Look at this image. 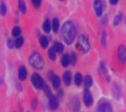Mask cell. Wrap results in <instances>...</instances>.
<instances>
[{
	"label": "cell",
	"mask_w": 126,
	"mask_h": 112,
	"mask_svg": "<svg viewBox=\"0 0 126 112\" xmlns=\"http://www.w3.org/2000/svg\"><path fill=\"white\" fill-rule=\"evenodd\" d=\"M61 34L63 40L67 45H71L74 42L75 35H76V30H75L74 24L68 21L64 23L61 29Z\"/></svg>",
	"instance_id": "cell-1"
},
{
	"label": "cell",
	"mask_w": 126,
	"mask_h": 112,
	"mask_svg": "<svg viewBox=\"0 0 126 112\" xmlns=\"http://www.w3.org/2000/svg\"><path fill=\"white\" fill-rule=\"evenodd\" d=\"M29 63L34 68L40 70L44 66V61L42 56L39 53L32 54L29 58Z\"/></svg>",
	"instance_id": "cell-2"
},
{
	"label": "cell",
	"mask_w": 126,
	"mask_h": 112,
	"mask_svg": "<svg viewBox=\"0 0 126 112\" xmlns=\"http://www.w3.org/2000/svg\"><path fill=\"white\" fill-rule=\"evenodd\" d=\"M77 46L79 48V50L81 52H82L83 53H86L87 52H89L90 48V45H89V40L87 39V38L85 35H81L79 37Z\"/></svg>",
	"instance_id": "cell-3"
},
{
	"label": "cell",
	"mask_w": 126,
	"mask_h": 112,
	"mask_svg": "<svg viewBox=\"0 0 126 112\" xmlns=\"http://www.w3.org/2000/svg\"><path fill=\"white\" fill-rule=\"evenodd\" d=\"M32 83L33 86L37 89H41L44 87V82L42 78L39 75V74L34 73L31 78Z\"/></svg>",
	"instance_id": "cell-4"
},
{
	"label": "cell",
	"mask_w": 126,
	"mask_h": 112,
	"mask_svg": "<svg viewBox=\"0 0 126 112\" xmlns=\"http://www.w3.org/2000/svg\"><path fill=\"white\" fill-rule=\"evenodd\" d=\"M94 9L97 16H102L104 9V2L102 0H94Z\"/></svg>",
	"instance_id": "cell-5"
},
{
	"label": "cell",
	"mask_w": 126,
	"mask_h": 112,
	"mask_svg": "<svg viewBox=\"0 0 126 112\" xmlns=\"http://www.w3.org/2000/svg\"><path fill=\"white\" fill-rule=\"evenodd\" d=\"M118 58L122 64L125 63L126 61V48L124 45H120L118 48Z\"/></svg>",
	"instance_id": "cell-6"
},
{
	"label": "cell",
	"mask_w": 126,
	"mask_h": 112,
	"mask_svg": "<svg viewBox=\"0 0 126 112\" xmlns=\"http://www.w3.org/2000/svg\"><path fill=\"white\" fill-rule=\"evenodd\" d=\"M83 101L87 107H90L93 103V97L89 89H85V91H84Z\"/></svg>",
	"instance_id": "cell-7"
},
{
	"label": "cell",
	"mask_w": 126,
	"mask_h": 112,
	"mask_svg": "<svg viewBox=\"0 0 126 112\" xmlns=\"http://www.w3.org/2000/svg\"><path fill=\"white\" fill-rule=\"evenodd\" d=\"M48 104H49V108L52 110H56L59 107L58 99L52 94L48 97Z\"/></svg>",
	"instance_id": "cell-8"
},
{
	"label": "cell",
	"mask_w": 126,
	"mask_h": 112,
	"mask_svg": "<svg viewBox=\"0 0 126 112\" xmlns=\"http://www.w3.org/2000/svg\"><path fill=\"white\" fill-rule=\"evenodd\" d=\"M97 112H113V110L109 103L103 102L99 105Z\"/></svg>",
	"instance_id": "cell-9"
},
{
	"label": "cell",
	"mask_w": 126,
	"mask_h": 112,
	"mask_svg": "<svg viewBox=\"0 0 126 112\" xmlns=\"http://www.w3.org/2000/svg\"><path fill=\"white\" fill-rule=\"evenodd\" d=\"M63 82L66 86L70 85L72 82V73L70 71H66L63 74Z\"/></svg>",
	"instance_id": "cell-10"
},
{
	"label": "cell",
	"mask_w": 126,
	"mask_h": 112,
	"mask_svg": "<svg viewBox=\"0 0 126 112\" xmlns=\"http://www.w3.org/2000/svg\"><path fill=\"white\" fill-rule=\"evenodd\" d=\"M18 78H19L20 81H24L26 80V77H27V70L25 66H21L19 68H18Z\"/></svg>",
	"instance_id": "cell-11"
},
{
	"label": "cell",
	"mask_w": 126,
	"mask_h": 112,
	"mask_svg": "<svg viewBox=\"0 0 126 112\" xmlns=\"http://www.w3.org/2000/svg\"><path fill=\"white\" fill-rule=\"evenodd\" d=\"M61 64L63 67H67L70 64V58L68 54H64L61 58Z\"/></svg>",
	"instance_id": "cell-12"
},
{
	"label": "cell",
	"mask_w": 126,
	"mask_h": 112,
	"mask_svg": "<svg viewBox=\"0 0 126 112\" xmlns=\"http://www.w3.org/2000/svg\"><path fill=\"white\" fill-rule=\"evenodd\" d=\"M52 85L55 88H59V86L61 84V79L59 76L57 75H53L52 77Z\"/></svg>",
	"instance_id": "cell-13"
},
{
	"label": "cell",
	"mask_w": 126,
	"mask_h": 112,
	"mask_svg": "<svg viewBox=\"0 0 126 112\" xmlns=\"http://www.w3.org/2000/svg\"><path fill=\"white\" fill-rule=\"evenodd\" d=\"M112 94L116 98H120V97H121V95H122L121 89L116 84H115L112 87Z\"/></svg>",
	"instance_id": "cell-14"
},
{
	"label": "cell",
	"mask_w": 126,
	"mask_h": 112,
	"mask_svg": "<svg viewBox=\"0 0 126 112\" xmlns=\"http://www.w3.org/2000/svg\"><path fill=\"white\" fill-rule=\"evenodd\" d=\"M71 108L73 109V111H78L79 109V106H80V104H79V101L78 100V98H74L72 99V101H71Z\"/></svg>",
	"instance_id": "cell-15"
},
{
	"label": "cell",
	"mask_w": 126,
	"mask_h": 112,
	"mask_svg": "<svg viewBox=\"0 0 126 112\" xmlns=\"http://www.w3.org/2000/svg\"><path fill=\"white\" fill-rule=\"evenodd\" d=\"M53 48L55 50V52H57L58 53H62L63 52V50H64V45H63L62 43H61L59 42H55L54 43Z\"/></svg>",
	"instance_id": "cell-16"
},
{
	"label": "cell",
	"mask_w": 126,
	"mask_h": 112,
	"mask_svg": "<svg viewBox=\"0 0 126 112\" xmlns=\"http://www.w3.org/2000/svg\"><path fill=\"white\" fill-rule=\"evenodd\" d=\"M42 28L44 30V32L46 33H48L50 32V30H51V22H50L48 19H46L45 22H43Z\"/></svg>",
	"instance_id": "cell-17"
},
{
	"label": "cell",
	"mask_w": 126,
	"mask_h": 112,
	"mask_svg": "<svg viewBox=\"0 0 126 112\" xmlns=\"http://www.w3.org/2000/svg\"><path fill=\"white\" fill-rule=\"evenodd\" d=\"M74 82H75V84H76L77 86L81 85V82H82V76H81V73L77 72L76 74H75V77H74Z\"/></svg>",
	"instance_id": "cell-18"
},
{
	"label": "cell",
	"mask_w": 126,
	"mask_h": 112,
	"mask_svg": "<svg viewBox=\"0 0 126 112\" xmlns=\"http://www.w3.org/2000/svg\"><path fill=\"white\" fill-rule=\"evenodd\" d=\"M52 30L55 33L58 32L59 28V21L57 18H53L52 20Z\"/></svg>",
	"instance_id": "cell-19"
},
{
	"label": "cell",
	"mask_w": 126,
	"mask_h": 112,
	"mask_svg": "<svg viewBox=\"0 0 126 112\" xmlns=\"http://www.w3.org/2000/svg\"><path fill=\"white\" fill-rule=\"evenodd\" d=\"M39 42H40L41 46H42L43 48H46L48 47V39L46 38V36L42 35V36L40 37Z\"/></svg>",
	"instance_id": "cell-20"
},
{
	"label": "cell",
	"mask_w": 126,
	"mask_h": 112,
	"mask_svg": "<svg viewBox=\"0 0 126 112\" xmlns=\"http://www.w3.org/2000/svg\"><path fill=\"white\" fill-rule=\"evenodd\" d=\"M93 83V81H92V78L90 75H86L85 78V88L88 89L92 85Z\"/></svg>",
	"instance_id": "cell-21"
},
{
	"label": "cell",
	"mask_w": 126,
	"mask_h": 112,
	"mask_svg": "<svg viewBox=\"0 0 126 112\" xmlns=\"http://www.w3.org/2000/svg\"><path fill=\"white\" fill-rule=\"evenodd\" d=\"M48 57L52 61H55L56 59V53H55V50L54 49V48H50L48 52Z\"/></svg>",
	"instance_id": "cell-22"
},
{
	"label": "cell",
	"mask_w": 126,
	"mask_h": 112,
	"mask_svg": "<svg viewBox=\"0 0 126 112\" xmlns=\"http://www.w3.org/2000/svg\"><path fill=\"white\" fill-rule=\"evenodd\" d=\"M24 43V39L22 37H18L15 41V45L17 48H19L22 46Z\"/></svg>",
	"instance_id": "cell-23"
},
{
	"label": "cell",
	"mask_w": 126,
	"mask_h": 112,
	"mask_svg": "<svg viewBox=\"0 0 126 112\" xmlns=\"http://www.w3.org/2000/svg\"><path fill=\"white\" fill-rule=\"evenodd\" d=\"M122 13H118L114 18V22H113V25L115 26H117L119 25V23L121 22L122 21Z\"/></svg>",
	"instance_id": "cell-24"
},
{
	"label": "cell",
	"mask_w": 126,
	"mask_h": 112,
	"mask_svg": "<svg viewBox=\"0 0 126 112\" xmlns=\"http://www.w3.org/2000/svg\"><path fill=\"white\" fill-rule=\"evenodd\" d=\"M18 8H19L20 11L22 12V13H25V12H26V3H25V2L22 1V0H19V1H18Z\"/></svg>",
	"instance_id": "cell-25"
},
{
	"label": "cell",
	"mask_w": 126,
	"mask_h": 112,
	"mask_svg": "<svg viewBox=\"0 0 126 112\" xmlns=\"http://www.w3.org/2000/svg\"><path fill=\"white\" fill-rule=\"evenodd\" d=\"M69 58H70V64H72V65H75L76 64L77 61V55L75 53L72 52L71 53V55H69Z\"/></svg>",
	"instance_id": "cell-26"
},
{
	"label": "cell",
	"mask_w": 126,
	"mask_h": 112,
	"mask_svg": "<svg viewBox=\"0 0 126 112\" xmlns=\"http://www.w3.org/2000/svg\"><path fill=\"white\" fill-rule=\"evenodd\" d=\"M12 34L14 37H18L19 36L20 34H21V29L18 26H16L13 29H12Z\"/></svg>",
	"instance_id": "cell-27"
},
{
	"label": "cell",
	"mask_w": 126,
	"mask_h": 112,
	"mask_svg": "<svg viewBox=\"0 0 126 112\" xmlns=\"http://www.w3.org/2000/svg\"><path fill=\"white\" fill-rule=\"evenodd\" d=\"M106 38H107V34L105 32H103L102 37H101V43H102V45L104 47L106 45Z\"/></svg>",
	"instance_id": "cell-28"
},
{
	"label": "cell",
	"mask_w": 126,
	"mask_h": 112,
	"mask_svg": "<svg viewBox=\"0 0 126 112\" xmlns=\"http://www.w3.org/2000/svg\"><path fill=\"white\" fill-rule=\"evenodd\" d=\"M6 11H7V9H6L5 5L4 3H2L0 5V14L2 15H5L6 14Z\"/></svg>",
	"instance_id": "cell-29"
},
{
	"label": "cell",
	"mask_w": 126,
	"mask_h": 112,
	"mask_svg": "<svg viewBox=\"0 0 126 112\" xmlns=\"http://www.w3.org/2000/svg\"><path fill=\"white\" fill-rule=\"evenodd\" d=\"M44 91H45V92H46V94L49 97L50 95H52V93H51V91H50V88H49V87L47 85V84H44Z\"/></svg>",
	"instance_id": "cell-30"
},
{
	"label": "cell",
	"mask_w": 126,
	"mask_h": 112,
	"mask_svg": "<svg viewBox=\"0 0 126 112\" xmlns=\"http://www.w3.org/2000/svg\"><path fill=\"white\" fill-rule=\"evenodd\" d=\"M32 4L35 8H39L41 5L42 0H32Z\"/></svg>",
	"instance_id": "cell-31"
},
{
	"label": "cell",
	"mask_w": 126,
	"mask_h": 112,
	"mask_svg": "<svg viewBox=\"0 0 126 112\" xmlns=\"http://www.w3.org/2000/svg\"><path fill=\"white\" fill-rule=\"evenodd\" d=\"M13 45H14L13 42H12V39H9V40L8 41V47H9V48H13Z\"/></svg>",
	"instance_id": "cell-32"
},
{
	"label": "cell",
	"mask_w": 126,
	"mask_h": 112,
	"mask_svg": "<svg viewBox=\"0 0 126 112\" xmlns=\"http://www.w3.org/2000/svg\"><path fill=\"white\" fill-rule=\"evenodd\" d=\"M118 0H110V2H111V5H116L118 3Z\"/></svg>",
	"instance_id": "cell-33"
},
{
	"label": "cell",
	"mask_w": 126,
	"mask_h": 112,
	"mask_svg": "<svg viewBox=\"0 0 126 112\" xmlns=\"http://www.w3.org/2000/svg\"><path fill=\"white\" fill-rule=\"evenodd\" d=\"M35 107H36V100L35 99L32 101V108H35Z\"/></svg>",
	"instance_id": "cell-34"
},
{
	"label": "cell",
	"mask_w": 126,
	"mask_h": 112,
	"mask_svg": "<svg viewBox=\"0 0 126 112\" xmlns=\"http://www.w3.org/2000/svg\"><path fill=\"white\" fill-rule=\"evenodd\" d=\"M60 1H65V0H60Z\"/></svg>",
	"instance_id": "cell-35"
},
{
	"label": "cell",
	"mask_w": 126,
	"mask_h": 112,
	"mask_svg": "<svg viewBox=\"0 0 126 112\" xmlns=\"http://www.w3.org/2000/svg\"><path fill=\"white\" fill-rule=\"evenodd\" d=\"M125 22H126V18H125Z\"/></svg>",
	"instance_id": "cell-36"
}]
</instances>
